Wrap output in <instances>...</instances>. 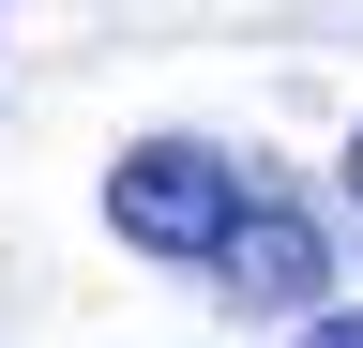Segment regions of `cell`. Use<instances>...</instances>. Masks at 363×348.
I'll return each mask as SVG.
<instances>
[{"label":"cell","mask_w":363,"mask_h":348,"mask_svg":"<svg viewBox=\"0 0 363 348\" xmlns=\"http://www.w3.org/2000/svg\"><path fill=\"white\" fill-rule=\"evenodd\" d=\"M257 197H272V167L257 152H212V137H136L106 167V228L136 257H182L197 288H212V257H227V228H242Z\"/></svg>","instance_id":"1"},{"label":"cell","mask_w":363,"mask_h":348,"mask_svg":"<svg viewBox=\"0 0 363 348\" xmlns=\"http://www.w3.org/2000/svg\"><path fill=\"white\" fill-rule=\"evenodd\" d=\"M303 348H363V318H303Z\"/></svg>","instance_id":"2"},{"label":"cell","mask_w":363,"mask_h":348,"mask_svg":"<svg viewBox=\"0 0 363 348\" xmlns=\"http://www.w3.org/2000/svg\"><path fill=\"white\" fill-rule=\"evenodd\" d=\"M348 197H363V121H348Z\"/></svg>","instance_id":"3"}]
</instances>
